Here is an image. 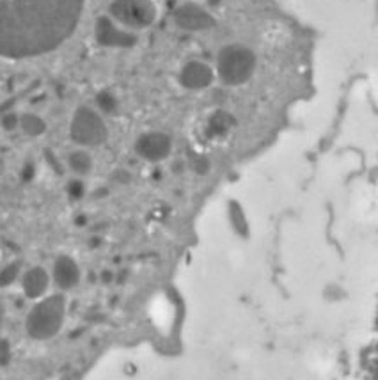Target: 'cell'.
Returning a JSON list of instances; mask_svg holds the SVG:
<instances>
[{
	"instance_id": "1",
	"label": "cell",
	"mask_w": 378,
	"mask_h": 380,
	"mask_svg": "<svg viewBox=\"0 0 378 380\" xmlns=\"http://www.w3.org/2000/svg\"><path fill=\"white\" fill-rule=\"evenodd\" d=\"M75 0H0V54L34 56L66 36Z\"/></svg>"
},
{
	"instance_id": "2",
	"label": "cell",
	"mask_w": 378,
	"mask_h": 380,
	"mask_svg": "<svg viewBox=\"0 0 378 380\" xmlns=\"http://www.w3.org/2000/svg\"><path fill=\"white\" fill-rule=\"evenodd\" d=\"M66 318V299L64 295L41 297L27 315L25 331L34 339H50L60 331Z\"/></svg>"
},
{
	"instance_id": "3",
	"label": "cell",
	"mask_w": 378,
	"mask_h": 380,
	"mask_svg": "<svg viewBox=\"0 0 378 380\" xmlns=\"http://www.w3.org/2000/svg\"><path fill=\"white\" fill-rule=\"evenodd\" d=\"M71 137L80 146H98L107 137L105 124L96 112L80 109L71 123Z\"/></svg>"
},
{
	"instance_id": "4",
	"label": "cell",
	"mask_w": 378,
	"mask_h": 380,
	"mask_svg": "<svg viewBox=\"0 0 378 380\" xmlns=\"http://www.w3.org/2000/svg\"><path fill=\"white\" fill-rule=\"evenodd\" d=\"M82 272L78 263L69 256H59L54 261L52 269V279L56 282V287L63 291L73 290L80 282Z\"/></svg>"
},
{
	"instance_id": "5",
	"label": "cell",
	"mask_w": 378,
	"mask_h": 380,
	"mask_svg": "<svg viewBox=\"0 0 378 380\" xmlns=\"http://www.w3.org/2000/svg\"><path fill=\"white\" fill-rule=\"evenodd\" d=\"M50 287V276L43 267H32L21 276V288L27 299L39 300Z\"/></svg>"
},
{
	"instance_id": "6",
	"label": "cell",
	"mask_w": 378,
	"mask_h": 380,
	"mask_svg": "<svg viewBox=\"0 0 378 380\" xmlns=\"http://www.w3.org/2000/svg\"><path fill=\"white\" fill-rule=\"evenodd\" d=\"M170 142L162 133H149L137 142V151L148 160H162L169 155Z\"/></svg>"
},
{
	"instance_id": "7",
	"label": "cell",
	"mask_w": 378,
	"mask_h": 380,
	"mask_svg": "<svg viewBox=\"0 0 378 380\" xmlns=\"http://www.w3.org/2000/svg\"><path fill=\"white\" fill-rule=\"evenodd\" d=\"M68 166L75 175H89L91 169H93V158L87 151L77 150L68 157Z\"/></svg>"
},
{
	"instance_id": "8",
	"label": "cell",
	"mask_w": 378,
	"mask_h": 380,
	"mask_svg": "<svg viewBox=\"0 0 378 380\" xmlns=\"http://www.w3.org/2000/svg\"><path fill=\"white\" fill-rule=\"evenodd\" d=\"M20 124H21V128H23V132L29 133V135H39V133L45 132V121L34 114L23 115Z\"/></svg>"
},
{
	"instance_id": "9",
	"label": "cell",
	"mask_w": 378,
	"mask_h": 380,
	"mask_svg": "<svg viewBox=\"0 0 378 380\" xmlns=\"http://www.w3.org/2000/svg\"><path fill=\"white\" fill-rule=\"evenodd\" d=\"M20 276V265L18 263H11V265L4 267L0 270V288H8L11 287L14 281Z\"/></svg>"
},
{
	"instance_id": "10",
	"label": "cell",
	"mask_w": 378,
	"mask_h": 380,
	"mask_svg": "<svg viewBox=\"0 0 378 380\" xmlns=\"http://www.w3.org/2000/svg\"><path fill=\"white\" fill-rule=\"evenodd\" d=\"M69 192H71L73 197H80L82 192H84V187H82L80 181H73V183L69 185Z\"/></svg>"
},
{
	"instance_id": "11",
	"label": "cell",
	"mask_w": 378,
	"mask_h": 380,
	"mask_svg": "<svg viewBox=\"0 0 378 380\" xmlns=\"http://www.w3.org/2000/svg\"><path fill=\"white\" fill-rule=\"evenodd\" d=\"M9 357V343L5 339H0V359L4 361V359Z\"/></svg>"
},
{
	"instance_id": "12",
	"label": "cell",
	"mask_w": 378,
	"mask_h": 380,
	"mask_svg": "<svg viewBox=\"0 0 378 380\" xmlns=\"http://www.w3.org/2000/svg\"><path fill=\"white\" fill-rule=\"evenodd\" d=\"M2 316L4 315H2V309H0V325H2Z\"/></svg>"
}]
</instances>
